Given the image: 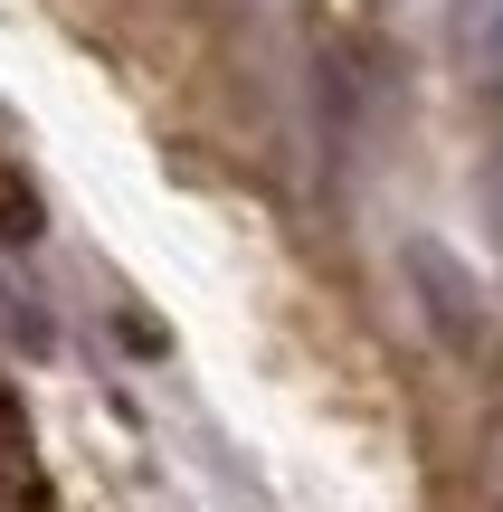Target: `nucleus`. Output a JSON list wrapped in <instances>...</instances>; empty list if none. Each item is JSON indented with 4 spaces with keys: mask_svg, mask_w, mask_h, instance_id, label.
<instances>
[{
    "mask_svg": "<svg viewBox=\"0 0 503 512\" xmlns=\"http://www.w3.org/2000/svg\"><path fill=\"white\" fill-rule=\"evenodd\" d=\"M29 228H38V209L19 200V181H10V171H0V238H29Z\"/></svg>",
    "mask_w": 503,
    "mask_h": 512,
    "instance_id": "nucleus-1",
    "label": "nucleus"
}]
</instances>
